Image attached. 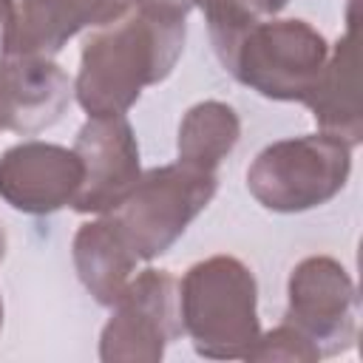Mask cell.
<instances>
[{"mask_svg":"<svg viewBox=\"0 0 363 363\" xmlns=\"http://www.w3.org/2000/svg\"><path fill=\"white\" fill-rule=\"evenodd\" d=\"M286 3H289V0H258V9H261V14L267 17V14H278Z\"/></svg>","mask_w":363,"mask_h":363,"instance_id":"ac0fdd59","label":"cell"},{"mask_svg":"<svg viewBox=\"0 0 363 363\" xmlns=\"http://www.w3.org/2000/svg\"><path fill=\"white\" fill-rule=\"evenodd\" d=\"M111 309L99 335L105 363H159L182 335L179 284L167 269H142Z\"/></svg>","mask_w":363,"mask_h":363,"instance_id":"8992f818","label":"cell"},{"mask_svg":"<svg viewBox=\"0 0 363 363\" xmlns=\"http://www.w3.org/2000/svg\"><path fill=\"white\" fill-rule=\"evenodd\" d=\"M184 20L125 11L82 45L74 96L88 116L125 113L147 85L170 77L184 48Z\"/></svg>","mask_w":363,"mask_h":363,"instance_id":"6da1fadb","label":"cell"},{"mask_svg":"<svg viewBox=\"0 0 363 363\" xmlns=\"http://www.w3.org/2000/svg\"><path fill=\"white\" fill-rule=\"evenodd\" d=\"M136 11L156 14V17H176L187 20V11L193 9V0H130Z\"/></svg>","mask_w":363,"mask_h":363,"instance_id":"2e32d148","label":"cell"},{"mask_svg":"<svg viewBox=\"0 0 363 363\" xmlns=\"http://www.w3.org/2000/svg\"><path fill=\"white\" fill-rule=\"evenodd\" d=\"M238 139H241V119L235 108L218 99H204L193 105L179 122L176 162L204 173H216L218 164L235 150Z\"/></svg>","mask_w":363,"mask_h":363,"instance_id":"5bb4252c","label":"cell"},{"mask_svg":"<svg viewBox=\"0 0 363 363\" xmlns=\"http://www.w3.org/2000/svg\"><path fill=\"white\" fill-rule=\"evenodd\" d=\"M130 0H17L3 54L54 57L82 28L108 26Z\"/></svg>","mask_w":363,"mask_h":363,"instance_id":"8fae6325","label":"cell"},{"mask_svg":"<svg viewBox=\"0 0 363 363\" xmlns=\"http://www.w3.org/2000/svg\"><path fill=\"white\" fill-rule=\"evenodd\" d=\"M71 255L82 286L102 306L116 303L139 264L136 252L130 250V244L125 241L111 216L82 224L74 235Z\"/></svg>","mask_w":363,"mask_h":363,"instance_id":"4fadbf2b","label":"cell"},{"mask_svg":"<svg viewBox=\"0 0 363 363\" xmlns=\"http://www.w3.org/2000/svg\"><path fill=\"white\" fill-rule=\"evenodd\" d=\"M11 17H14V0H0V54L6 45V34L11 28Z\"/></svg>","mask_w":363,"mask_h":363,"instance_id":"e0dca14e","label":"cell"},{"mask_svg":"<svg viewBox=\"0 0 363 363\" xmlns=\"http://www.w3.org/2000/svg\"><path fill=\"white\" fill-rule=\"evenodd\" d=\"M352 147L326 133L267 145L247 167L252 199L272 213H303L332 201L349 182Z\"/></svg>","mask_w":363,"mask_h":363,"instance_id":"3957f363","label":"cell"},{"mask_svg":"<svg viewBox=\"0 0 363 363\" xmlns=\"http://www.w3.org/2000/svg\"><path fill=\"white\" fill-rule=\"evenodd\" d=\"M74 150L82 159V184L71 207L96 216L116 210L142 176L139 145L128 116H88Z\"/></svg>","mask_w":363,"mask_h":363,"instance_id":"ba28073f","label":"cell"},{"mask_svg":"<svg viewBox=\"0 0 363 363\" xmlns=\"http://www.w3.org/2000/svg\"><path fill=\"white\" fill-rule=\"evenodd\" d=\"M82 184L77 150L28 139L0 156V199L28 216H48L74 204Z\"/></svg>","mask_w":363,"mask_h":363,"instance_id":"9c48e42d","label":"cell"},{"mask_svg":"<svg viewBox=\"0 0 363 363\" xmlns=\"http://www.w3.org/2000/svg\"><path fill=\"white\" fill-rule=\"evenodd\" d=\"M329 60L326 37L306 20H261L238 43L230 71L241 85L278 102H309Z\"/></svg>","mask_w":363,"mask_h":363,"instance_id":"277c9868","label":"cell"},{"mask_svg":"<svg viewBox=\"0 0 363 363\" xmlns=\"http://www.w3.org/2000/svg\"><path fill=\"white\" fill-rule=\"evenodd\" d=\"M0 329H3V298H0Z\"/></svg>","mask_w":363,"mask_h":363,"instance_id":"ffe728a7","label":"cell"},{"mask_svg":"<svg viewBox=\"0 0 363 363\" xmlns=\"http://www.w3.org/2000/svg\"><path fill=\"white\" fill-rule=\"evenodd\" d=\"M247 360H286V363H315L320 360L318 349L306 335H301L292 323H278L267 335H258L255 346L250 349Z\"/></svg>","mask_w":363,"mask_h":363,"instance_id":"9a60e30c","label":"cell"},{"mask_svg":"<svg viewBox=\"0 0 363 363\" xmlns=\"http://www.w3.org/2000/svg\"><path fill=\"white\" fill-rule=\"evenodd\" d=\"M6 255V233H3V224H0V261Z\"/></svg>","mask_w":363,"mask_h":363,"instance_id":"d6986e66","label":"cell"},{"mask_svg":"<svg viewBox=\"0 0 363 363\" xmlns=\"http://www.w3.org/2000/svg\"><path fill=\"white\" fill-rule=\"evenodd\" d=\"M306 108L312 111L320 133L340 139L349 147L363 142V113H360V79H357V31L354 20L349 31L329 48L323 77L309 96Z\"/></svg>","mask_w":363,"mask_h":363,"instance_id":"7c38bea8","label":"cell"},{"mask_svg":"<svg viewBox=\"0 0 363 363\" xmlns=\"http://www.w3.org/2000/svg\"><path fill=\"white\" fill-rule=\"evenodd\" d=\"M74 82L51 57L0 54V130L40 133L62 119Z\"/></svg>","mask_w":363,"mask_h":363,"instance_id":"30bf717a","label":"cell"},{"mask_svg":"<svg viewBox=\"0 0 363 363\" xmlns=\"http://www.w3.org/2000/svg\"><path fill=\"white\" fill-rule=\"evenodd\" d=\"M216 190V173L182 162L162 164L142 173L128 199L105 216L113 218L139 261H153L182 238L190 221L213 201Z\"/></svg>","mask_w":363,"mask_h":363,"instance_id":"5b68a950","label":"cell"},{"mask_svg":"<svg viewBox=\"0 0 363 363\" xmlns=\"http://www.w3.org/2000/svg\"><path fill=\"white\" fill-rule=\"evenodd\" d=\"M179 318L196 354L210 360H247L261 335L252 269L235 255L196 261L179 284Z\"/></svg>","mask_w":363,"mask_h":363,"instance_id":"7a4b0ae2","label":"cell"},{"mask_svg":"<svg viewBox=\"0 0 363 363\" xmlns=\"http://www.w3.org/2000/svg\"><path fill=\"white\" fill-rule=\"evenodd\" d=\"M286 315L301 335L312 340L320 357L340 354L357 337V289L352 275L332 255H309L298 261L286 281Z\"/></svg>","mask_w":363,"mask_h":363,"instance_id":"52a82bcc","label":"cell"}]
</instances>
